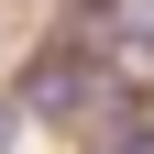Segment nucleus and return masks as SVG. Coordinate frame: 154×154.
Wrapping results in <instances>:
<instances>
[{
  "label": "nucleus",
  "instance_id": "f257e3e1",
  "mask_svg": "<svg viewBox=\"0 0 154 154\" xmlns=\"http://www.w3.org/2000/svg\"><path fill=\"white\" fill-rule=\"evenodd\" d=\"M22 99L44 110V121H88V99H110V66L88 55V33H66V44H44V55H33Z\"/></svg>",
  "mask_w": 154,
  "mask_h": 154
}]
</instances>
